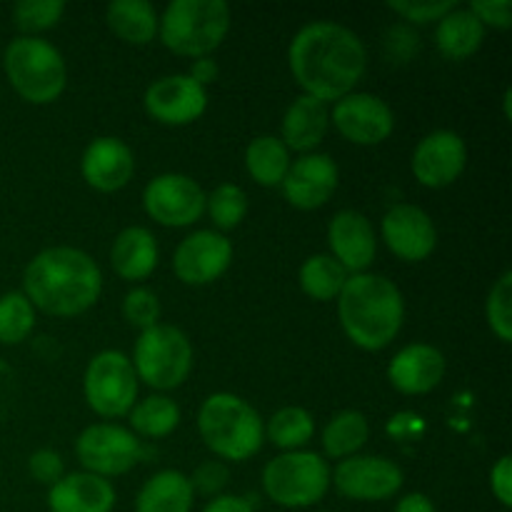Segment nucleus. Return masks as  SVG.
I'll return each mask as SVG.
<instances>
[{"label":"nucleus","instance_id":"obj_48","mask_svg":"<svg viewBox=\"0 0 512 512\" xmlns=\"http://www.w3.org/2000/svg\"><path fill=\"white\" fill-rule=\"evenodd\" d=\"M393 512H438L435 510L433 500L425 493H408L398 500Z\"/></svg>","mask_w":512,"mask_h":512},{"label":"nucleus","instance_id":"obj_7","mask_svg":"<svg viewBox=\"0 0 512 512\" xmlns=\"http://www.w3.org/2000/svg\"><path fill=\"white\" fill-rule=\"evenodd\" d=\"M263 490L280 508H313L330 490L328 460L310 450L280 453L263 468Z\"/></svg>","mask_w":512,"mask_h":512},{"label":"nucleus","instance_id":"obj_1","mask_svg":"<svg viewBox=\"0 0 512 512\" xmlns=\"http://www.w3.org/2000/svg\"><path fill=\"white\" fill-rule=\"evenodd\" d=\"M288 65L303 95L338 103L353 93L368 68V50L358 33L340 23L315 20L290 40Z\"/></svg>","mask_w":512,"mask_h":512},{"label":"nucleus","instance_id":"obj_6","mask_svg":"<svg viewBox=\"0 0 512 512\" xmlns=\"http://www.w3.org/2000/svg\"><path fill=\"white\" fill-rule=\"evenodd\" d=\"M230 30V8L223 0H173L165 5L158 35L183 58H208Z\"/></svg>","mask_w":512,"mask_h":512},{"label":"nucleus","instance_id":"obj_40","mask_svg":"<svg viewBox=\"0 0 512 512\" xmlns=\"http://www.w3.org/2000/svg\"><path fill=\"white\" fill-rule=\"evenodd\" d=\"M28 473L33 475L35 483L48 485L50 488V485H55L65 475V463L60 458V453H55V450L40 448L28 458Z\"/></svg>","mask_w":512,"mask_h":512},{"label":"nucleus","instance_id":"obj_49","mask_svg":"<svg viewBox=\"0 0 512 512\" xmlns=\"http://www.w3.org/2000/svg\"><path fill=\"white\" fill-rule=\"evenodd\" d=\"M510 103H512V90L510 88H505V95H503V105H505V118H512V108H510Z\"/></svg>","mask_w":512,"mask_h":512},{"label":"nucleus","instance_id":"obj_29","mask_svg":"<svg viewBox=\"0 0 512 512\" xmlns=\"http://www.w3.org/2000/svg\"><path fill=\"white\" fill-rule=\"evenodd\" d=\"M370 438V423L360 410H340L323 430V450L330 460L353 458Z\"/></svg>","mask_w":512,"mask_h":512},{"label":"nucleus","instance_id":"obj_2","mask_svg":"<svg viewBox=\"0 0 512 512\" xmlns=\"http://www.w3.org/2000/svg\"><path fill=\"white\" fill-rule=\"evenodd\" d=\"M103 293L100 265L85 250L55 245L25 265L23 295L35 310L53 318H75L93 308Z\"/></svg>","mask_w":512,"mask_h":512},{"label":"nucleus","instance_id":"obj_16","mask_svg":"<svg viewBox=\"0 0 512 512\" xmlns=\"http://www.w3.org/2000/svg\"><path fill=\"white\" fill-rule=\"evenodd\" d=\"M333 125L355 145H380L395 130L393 108L373 93H350L333 105Z\"/></svg>","mask_w":512,"mask_h":512},{"label":"nucleus","instance_id":"obj_8","mask_svg":"<svg viewBox=\"0 0 512 512\" xmlns=\"http://www.w3.org/2000/svg\"><path fill=\"white\" fill-rule=\"evenodd\" d=\"M130 363L148 388L175 390L193 370V343L175 325L158 323L138 335Z\"/></svg>","mask_w":512,"mask_h":512},{"label":"nucleus","instance_id":"obj_5","mask_svg":"<svg viewBox=\"0 0 512 512\" xmlns=\"http://www.w3.org/2000/svg\"><path fill=\"white\" fill-rule=\"evenodd\" d=\"M3 70L10 88L33 105H48L63 95L68 65L63 53L45 38L18 35L5 45Z\"/></svg>","mask_w":512,"mask_h":512},{"label":"nucleus","instance_id":"obj_35","mask_svg":"<svg viewBox=\"0 0 512 512\" xmlns=\"http://www.w3.org/2000/svg\"><path fill=\"white\" fill-rule=\"evenodd\" d=\"M65 13L63 0H20L13 5V23L23 35H33L55 28Z\"/></svg>","mask_w":512,"mask_h":512},{"label":"nucleus","instance_id":"obj_13","mask_svg":"<svg viewBox=\"0 0 512 512\" xmlns=\"http://www.w3.org/2000/svg\"><path fill=\"white\" fill-rule=\"evenodd\" d=\"M233 243L218 230H195L180 240L173 255V273L185 285H210L228 273Z\"/></svg>","mask_w":512,"mask_h":512},{"label":"nucleus","instance_id":"obj_26","mask_svg":"<svg viewBox=\"0 0 512 512\" xmlns=\"http://www.w3.org/2000/svg\"><path fill=\"white\" fill-rule=\"evenodd\" d=\"M485 40V25L470 13V8H453L438 20L435 45L448 60H465L480 50Z\"/></svg>","mask_w":512,"mask_h":512},{"label":"nucleus","instance_id":"obj_4","mask_svg":"<svg viewBox=\"0 0 512 512\" xmlns=\"http://www.w3.org/2000/svg\"><path fill=\"white\" fill-rule=\"evenodd\" d=\"M198 433L215 458L245 463L263 448L265 423L248 400L233 393H213L200 405Z\"/></svg>","mask_w":512,"mask_h":512},{"label":"nucleus","instance_id":"obj_19","mask_svg":"<svg viewBox=\"0 0 512 512\" xmlns=\"http://www.w3.org/2000/svg\"><path fill=\"white\" fill-rule=\"evenodd\" d=\"M330 255L348 270L350 275L368 273L378 253L373 223L358 210H340L328 225Z\"/></svg>","mask_w":512,"mask_h":512},{"label":"nucleus","instance_id":"obj_11","mask_svg":"<svg viewBox=\"0 0 512 512\" xmlns=\"http://www.w3.org/2000/svg\"><path fill=\"white\" fill-rule=\"evenodd\" d=\"M330 483L343 498L358 503H380L400 493L405 475L398 463L383 455H353L340 460L330 473Z\"/></svg>","mask_w":512,"mask_h":512},{"label":"nucleus","instance_id":"obj_18","mask_svg":"<svg viewBox=\"0 0 512 512\" xmlns=\"http://www.w3.org/2000/svg\"><path fill=\"white\" fill-rule=\"evenodd\" d=\"M340 170L330 155L305 153L290 163L288 175L280 183L285 200L298 210H318L335 195Z\"/></svg>","mask_w":512,"mask_h":512},{"label":"nucleus","instance_id":"obj_43","mask_svg":"<svg viewBox=\"0 0 512 512\" xmlns=\"http://www.w3.org/2000/svg\"><path fill=\"white\" fill-rule=\"evenodd\" d=\"M490 490H493L495 500H498L503 508L512 505V460L510 455H503L498 463L490 470Z\"/></svg>","mask_w":512,"mask_h":512},{"label":"nucleus","instance_id":"obj_32","mask_svg":"<svg viewBox=\"0 0 512 512\" xmlns=\"http://www.w3.org/2000/svg\"><path fill=\"white\" fill-rule=\"evenodd\" d=\"M315 433V420L313 415L298 405H288L280 408L273 418L265 425V435L275 448L283 453H293V450H303L310 443Z\"/></svg>","mask_w":512,"mask_h":512},{"label":"nucleus","instance_id":"obj_30","mask_svg":"<svg viewBox=\"0 0 512 512\" xmlns=\"http://www.w3.org/2000/svg\"><path fill=\"white\" fill-rule=\"evenodd\" d=\"M130 433L140 438L160 440L168 438L180 425V408L168 395H148L138 400L128 413Z\"/></svg>","mask_w":512,"mask_h":512},{"label":"nucleus","instance_id":"obj_3","mask_svg":"<svg viewBox=\"0 0 512 512\" xmlns=\"http://www.w3.org/2000/svg\"><path fill=\"white\" fill-rule=\"evenodd\" d=\"M338 315L345 335L368 353L388 348L405 320V300L398 285L378 273L350 275L338 295Z\"/></svg>","mask_w":512,"mask_h":512},{"label":"nucleus","instance_id":"obj_10","mask_svg":"<svg viewBox=\"0 0 512 512\" xmlns=\"http://www.w3.org/2000/svg\"><path fill=\"white\" fill-rule=\"evenodd\" d=\"M75 455L85 473L108 480L130 473L143 455V445L138 435L130 433L128 428H120L115 423H95L78 435Z\"/></svg>","mask_w":512,"mask_h":512},{"label":"nucleus","instance_id":"obj_12","mask_svg":"<svg viewBox=\"0 0 512 512\" xmlns=\"http://www.w3.org/2000/svg\"><path fill=\"white\" fill-rule=\"evenodd\" d=\"M143 208L165 228H188L205 215V190L183 173H163L143 190Z\"/></svg>","mask_w":512,"mask_h":512},{"label":"nucleus","instance_id":"obj_46","mask_svg":"<svg viewBox=\"0 0 512 512\" xmlns=\"http://www.w3.org/2000/svg\"><path fill=\"white\" fill-rule=\"evenodd\" d=\"M218 63H215L213 58H195L193 65H190V78L195 80L198 85H203V88H208L210 83H215L218 80Z\"/></svg>","mask_w":512,"mask_h":512},{"label":"nucleus","instance_id":"obj_37","mask_svg":"<svg viewBox=\"0 0 512 512\" xmlns=\"http://www.w3.org/2000/svg\"><path fill=\"white\" fill-rule=\"evenodd\" d=\"M123 315L130 325L140 328V333L160 320V300L153 290L148 288H133L123 300Z\"/></svg>","mask_w":512,"mask_h":512},{"label":"nucleus","instance_id":"obj_22","mask_svg":"<svg viewBox=\"0 0 512 512\" xmlns=\"http://www.w3.org/2000/svg\"><path fill=\"white\" fill-rule=\"evenodd\" d=\"M115 488L110 480L93 473H65L48 490L50 512H113Z\"/></svg>","mask_w":512,"mask_h":512},{"label":"nucleus","instance_id":"obj_45","mask_svg":"<svg viewBox=\"0 0 512 512\" xmlns=\"http://www.w3.org/2000/svg\"><path fill=\"white\" fill-rule=\"evenodd\" d=\"M15 390H18V385H15V370L0 358V423H3V420L8 418L10 410H13Z\"/></svg>","mask_w":512,"mask_h":512},{"label":"nucleus","instance_id":"obj_20","mask_svg":"<svg viewBox=\"0 0 512 512\" xmlns=\"http://www.w3.org/2000/svg\"><path fill=\"white\" fill-rule=\"evenodd\" d=\"M83 180L98 193H118L133 180L135 155L120 138L103 135L85 148L80 158Z\"/></svg>","mask_w":512,"mask_h":512},{"label":"nucleus","instance_id":"obj_38","mask_svg":"<svg viewBox=\"0 0 512 512\" xmlns=\"http://www.w3.org/2000/svg\"><path fill=\"white\" fill-rule=\"evenodd\" d=\"M388 8L398 13L403 20H408V23L425 25L438 23L443 15L458 8V3L455 0H393V3H388Z\"/></svg>","mask_w":512,"mask_h":512},{"label":"nucleus","instance_id":"obj_25","mask_svg":"<svg viewBox=\"0 0 512 512\" xmlns=\"http://www.w3.org/2000/svg\"><path fill=\"white\" fill-rule=\"evenodd\" d=\"M193 485L180 470H160L145 480L135 498V512H190L193 510Z\"/></svg>","mask_w":512,"mask_h":512},{"label":"nucleus","instance_id":"obj_14","mask_svg":"<svg viewBox=\"0 0 512 512\" xmlns=\"http://www.w3.org/2000/svg\"><path fill=\"white\" fill-rule=\"evenodd\" d=\"M145 113L160 125H190L208 110V88L195 83L188 73L165 75L148 85L143 95Z\"/></svg>","mask_w":512,"mask_h":512},{"label":"nucleus","instance_id":"obj_27","mask_svg":"<svg viewBox=\"0 0 512 512\" xmlns=\"http://www.w3.org/2000/svg\"><path fill=\"white\" fill-rule=\"evenodd\" d=\"M105 23L123 43L148 45L158 35L160 15L148 0H113L105 8Z\"/></svg>","mask_w":512,"mask_h":512},{"label":"nucleus","instance_id":"obj_33","mask_svg":"<svg viewBox=\"0 0 512 512\" xmlns=\"http://www.w3.org/2000/svg\"><path fill=\"white\" fill-rule=\"evenodd\" d=\"M35 328V308L23 290L0 295V345H18Z\"/></svg>","mask_w":512,"mask_h":512},{"label":"nucleus","instance_id":"obj_15","mask_svg":"<svg viewBox=\"0 0 512 512\" xmlns=\"http://www.w3.org/2000/svg\"><path fill=\"white\" fill-rule=\"evenodd\" d=\"M468 165V145L455 130H433L415 145L410 168L425 188H448Z\"/></svg>","mask_w":512,"mask_h":512},{"label":"nucleus","instance_id":"obj_23","mask_svg":"<svg viewBox=\"0 0 512 512\" xmlns=\"http://www.w3.org/2000/svg\"><path fill=\"white\" fill-rule=\"evenodd\" d=\"M330 125V110L323 100L310 98V95H298L293 103L288 105L283 115V125H280V133H283V143L288 150L295 153H315L320 143L325 140Z\"/></svg>","mask_w":512,"mask_h":512},{"label":"nucleus","instance_id":"obj_34","mask_svg":"<svg viewBox=\"0 0 512 512\" xmlns=\"http://www.w3.org/2000/svg\"><path fill=\"white\" fill-rule=\"evenodd\" d=\"M205 213L210 215L218 233L220 230L238 228L245 215H248V195L235 183L218 185L213 193L205 195Z\"/></svg>","mask_w":512,"mask_h":512},{"label":"nucleus","instance_id":"obj_41","mask_svg":"<svg viewBox=\"0 0 512 512\" xmlns=\"http://www.w3.org/2000/svg\"><path fill=\"white\" fill-rule=\"evenodd\" d=\"M468 8L483 25H493L498 30H508L512 25L510 0H475Z\"/></svg>","mask_w":512,"mask_h":512},{"label":"nucleus","instance_id":"obj_39","mask_svg":"<svg viewBox=\"0 0 512 512\" xmlns=\"http://www.w3.org/2000/svg\"><path fill=\"white\" fill-rule=\"evenodd\" d=\"M190 485H193V493L208 495V498H218L225 490L230 480V470L223 460H205L190 475Z\"/></svg>","mask_w":512,"mask_h":512},{"label":"nucleus","instance_id":"obj_17","mask_svg":"<svg viewBox=\"0 0 512 512\" xmlns=\"http://www.w3.org/2000/svg\"><path fill=\"white\" fill-rule=\"evenodd\" d=\"M380 233H383L390 253L405 263H423L438 245V230H435L433 218L423 208L410 203L393 205L383 215Z\"/></svg>","mask_w":512,"mask_h":512},{"label":"nucleus","instance_id":"obj_36","mask_svg":"<svg viewBox=\"0 0 512 512\" xmlns=\"http://www.w3.org/2000/svg\"><path fill=\"white\" fill-rule=\"evenodd\" d=\"M485 318H488L490 330L500 343L508 345L512 340V273L505 270L495 285L490 288L488 300H485Z\"/></svg>","mask_w":512,"mask_h":512},{"label":"nucleus","instance_id":"obj_42","mask_svg":"<svg viewBox=\"0 0 512 512\" xmlns=\"http://www.w3.org/2000/svg\"><path fill=\"white\" fill-rule=\"evenodd\" d=\"M385 45H388L390 58L405 63V60H410L415 53H418L420 38L415 30L408 28V25H395V28H390Z\"/></svg>","mask_w":512,"mask_h":512},{"label":"nucleus","instance_id":"obj_44","mask_svg":"<svg viewBox=\"0 0 512 512\" xmlns=\"http://www.w3.org/2000/svg\"><path fill=\"white\" fill-rule=\"evenodd\" d=\"M388 433L395 440H413L425 433V420L415 413H398L395 418H390Z\"/></svg>","mask_w":512,"mask_h":512},{"label":"nucleus","instance_id":"obj_21","mask_svg":"<svg viewBox=\"0 0 512 512\" xmlns=\"http://www.w3.org/2000/svg\"><path fill=\"white\" fill-rule=\"evenodd\" d=\"M445 355L428 343H410L393 355L388 380L398 393L425 395L445 378Z\"/></svg>","mask_w":512,"mask_h":512},{"label":"nucleus","instance_id":"obj_9","mask_svg":"<svg viewBox=\"0 0 512 512\" xmlns=\"http://www.w3.org/2000/svg\"><path fill=\"white\" fill-rule=\"evenodd\" d=\"M85 403L100 418H125L138 403V375L120 350H103L88 363L83 375Z\"/></svg>","mask_w":512,"mask_h":512},{"label":"nucleus","instance_id":"obj_24","mask_svg":"<svg viewBox=\"0 0 512 512\" xmlns=\"http://www.w3.org/2000/svg\"><path fill=\"white\" fill-rule=\"evenodd\" d=\"M158 240L143 225H130V228L120 230L118 238L113 240L110 248V263L113 270L128 283H138L153 275L158 268Z\"/></svg>","mask_w":512,"mask_h":512},{"label":"nucleus","instance_id":"obj_31","mask_svg":"<svg viewBox=\"0 0 512 512\" xmlns=\"http://www.w3.org/2000/svg\"><path fill=\"white\" fill-rule=\"evenodd\" d=\"M300 288L308 298L318 300V303H330L338 300L343 293L345 283H348L350 273L333 258V255H310L303 265H300Z\"/></svg>","mask_w":512,"mask_h":512},{"label":"nucleus","instance_id":"obj_28","mask_svg":"<svg viewBox=\"0 0 512 512\" xmlns=\"http://www.w3.org/2000/svg\"><path fill=\"white\" fill-rule=\"evenodd\" d=\"M290 163H293L290 150L275 135H258L245 148V170L263 188H280Z\"/></svg>","mask_w":512,"mask_h":512},{"label":"nucleus","instance_id":"obj_47","mask_svg":"<svg viewBox=\"0 0 512 512\" xmlns=\"http://www.w3.org/2000/svg\"><path fill=\"white\" fill-rule=\"evenodd\" d=\"M203 512H253V505L238 495H218L205 505Z\"/></svg>","mask_w":512,"mask_h":512}]
</instances>
